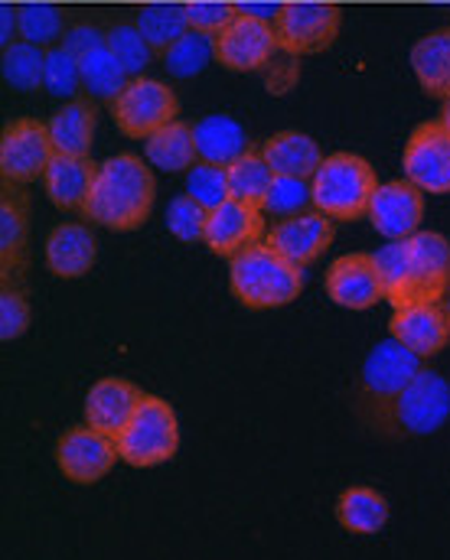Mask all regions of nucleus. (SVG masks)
Listing matches in <instances>:
<instances>
[{
	"label": "nucleus",
	"instance_id": "obj_22",
	"mask_svg": "<svg viewBox=\"0 0 450 560\" xmlns=\"http://www.w3.org/2000/svg\"><path fill=\"white\" fill-rule=\"evenodd\" d=\"M99 163L89 156H72V153H56L43 173V189L56 209H82L92 186H95Z\"/></svg>",
	"mask_w": 450,
	"mask_h": 560
},
{
	"label": "nucleus",
	"instance_id": "obj_45",
	"mask_svg": "<svg viewBox=\"0 0 450 560\" xmlns=\"http://www.w3.org/2000/svg\"><path fill=\"white\" fill-rule=\"evenodd\" d=\"M239 13H249V16L275 23V16L281 13V3H239Z\"/></svg>",
	"mask_w": 450,
	"mask_h": 560
},
{
	"label": "nucleus",
	"instance_id": "obj_18",
	"mask_svg": "<svg viewBox=\"0 0 450 560\" xmlns=\"http://www.w3.org/2000/svg\"><path fill=\"white\" fill-rule=\"evenodd\" d=\"M389 336L399 339L422 359L438 355L450 342V313L445 303H418L402 306L389 319Z\"/></svg>",
	"mask_w": 450,
	"mask_h": 560
},
{
	"label": "nucleus",
	"instance_id": "obj_44",
	"mask_svg": "<svg viewBox=\"0 0 450 560\" xmlns=\"http://www.w3.org/2000/svg\"><path fill=\"white\" fill-rule=\"evenodd\" d=\"M16 36H20V10L13 3H3L0 7V43L10 46V43H16Z\"/></svg>",
	"mask_w": 450,
	"mask_h": 560
},
{
	"label": "nucleus",
	"instance_id": "obj_26",
	"mask_svg": "<svg viewBox=\"0 0 450 560\" xmlns=\"http://www.w3.org/2000/svg\"><path fill=\"white\" fill-rule=\"evenodd\" d=\"M336 522L349 535H379L389 522V502L369 486H349L336 499Z\"/></svg>",
	"mask_w": 450,
	"mask_h": 560
},
{
	"label": "nucleus",
	"instance_id": "obj_17",
	"mask_svg": "<svg viewBox=\"0 0 450 560\" xmlns=\"http://www.w3.org/2000/svg\"><path fill=\"white\" fill-rule=\"evenodd\" d=\"M265 242V219L262 209L245 206V202H222L219 209H209V222H206V238L203 245L219 255V258H235L245 248Z\"/></svg>",
	"mask_w": 450,
	"mask_h": 560
},
{
	"label": "nucleus",
	"instance_id": "obj_2",
	"mask_svg": "<svg viewBox=\"0 0 450 560\" xmlns=\"http://www.w3.org/2000/svg\"><path fill=\"white\" fill-rule=\"evenodd\" d=\"M157 183L150 166L135 153H115L99 163L95 186L82 206L89 222L112 232H135L148 222Z\"/></svg>",
	"mask_w": 450,
	"mask_h": 560
},
{
	"label": "nucleus",
	"instance_id": "obj_30",
	"mask_svg": "<svg viewBox=\"0 0 450 560\" xmlns=\"http://www.w3.org/2000/svg\"><path fill=\"white\" fill-rule=\"evenodd\" d=\"M79 66H82V85H85L95 98L115 102V98L122 95V89L131 82L128 69L118 62V56H115L108 46H99V49L85 52V56L79 59Z\"/></svg>",
	"mask_w": 450,
	"mask_h": 560
},
{
	"label": "nucleus",
	"instance_id": "obj_15",
	"mask_svg": "<svg viewBox=\"0 0 450 560\" xmlns=\"http://www.w3.org/2000/svg\"><path fill=\"white\" fill-rule=\"evenodd\" d=\"M265 245L275 248L295 268H307L333 245V219L316 209L288 215L272 225V232L265 235Z\"/></svg>",
	"mask_w": 450,
	"mask_h": 560
},
{
	"label": "nucleus",
	"instance_id": "obj_3",
	"mask_svg": "<svg viewBox=\"0 0 450 560\" xmlns=\"http://www.w3.org/2000/svg\"><path fill=\"white\" fill-rule=\"evenodd\" d=\"M303 268L285 261L265 242L229 258V287L235 300L249 310H275L295 303L303 290Z\"/></svg>",
	"mask_w": 450,
	"mask_h": 560
},
{
	"label": "nucleus",
	"instance_id": "obj_37",
	"mask_svg": "<svg viewBox=\"0 0 450 560\" xmlns=\"http://www.w3.org/2000/svg\"><path fill=\"white\" fill-rule=\"evenodd\" d=\"M186 192L206 206V209H219L222 202H229V176H226V166H216V163H193L186 170Z\"/></svg>",
	"mask_w": 450,
	"mask_h": 560
},
{
	"label": "nucleus",
	"instance_id": "obj_32",
	"mask_svg": "<svg viewBox=\"0 0 450 560\" xmlns=\"http://www.w3.org/2000/svg\"><path fill=\"white\" fill-rule=\"evenodd\" d=\"M3 82L16 92H33L43 85V69H46V49L26 39H16L3 46Z\"/></svg>",
	"mask_w": 450,
	"mask_h": 560
},
{
	"label": "nucleus",
	"instance_id": "obj_7",
	"mask_svg": "<svg viewBox=\"0 0 450 560\" xmlns=\"http://www.w3.org/2000/svg\"><path fill=\"white\" fill-rule=\"evenodd\" d=\"M176 112H180V102H176L173 89L163 85L160 79H148V75H135L122 89V95L112 102V118H115L118 131L135 140H148L153 131L176 121Z\"/></svg>",
	"mask_w": 450,
	"mask_h": 560
},
{
	"label": "nucleus",
	"instance_id": "obj_6",
	"mask_svg": "<svg viewBox=\"0 0 450 560\" xmlns=\"http://www.w3.org/2000/svg\"><path fill=\"white\" fill-rule=\"evenodd\" d=\"M115 440H118V453L128 466L150 469V466L173 459V453L180 450V423L163 398L145 395L138 411L128 420V427Z\"/></svg>",
	"mask_w": 450,
	"mask_h": 560
},
{
	"label": "nucleus",
	"instance_id": "obj_16",
	"mask_svg": "<svg viewBox=\"0 0 450 560\" xmlns=\"http://www.w3.org/2000/svg\"><path fill=\"white\" fill-rule=\"evenodd\" d=\"M326 293L336 306L346 310H369L379 300H385V280L376 255L353 252L336 258L326 271Z\"/></svg>",
	"mask_w": 450,
	"mask_h": 560
},
{
	"label": "nucleus",
	"instance_id": "obj_24",
	"mask_svg": "<svg viewBox=\"0 0 450 560\" xmlns=\"http://www.w3.org/2000/svg\"><path fill=\"white\" fill-rule=\"evenodd\" d=\"M262 156L268 160V166L275 170V176H300V179H313V173L320 170V163L326 160L323 150L316 147V140L300 135V131H281L272 135L262 147Z\"/></svg>",
	"mask_w": 450,
	"mask_h": 560
},
{
	"label": "nucleus",
	"instance_id": "obj_39",
	"mask_svg": "<svg viewBox=\"0 0 450 560\" xmlns=\"http://www.w3.org/2000/svg\"><path fill=\"white\" fill-rule=\"evenodd\" d=\"M307 206H313L310 179H300V176H275L272 192H268V202H265V212L268 215L288 219V215L307 212Z\"/></svg>",
	"mask_w": 450,
	"mask_h": 560
},
{
	"label": "nucleus",
	"instance_id": "obj_33",
	"mask_svg": "<svg viewBox=\"0 0 450 560\" xmlns=\"http://www.w3.org/2000/svg\"><path fill=\"white\" fill-rule=\"evenodd\" d=\"M212 59H216V36H206V33H199V30L183 33V36L163 52L166 72L176 75V79L199 75Z\"/></svg>",
	"mask_w": 450,
	"mask_h": 560
},
{
	"label": "nucleus",
	"instance_id": "obj_20",
	"mask_svg": "<svg viewBox=\"0 0 450 560\" xmlns=\"http://www.w3.org/2000/svg\"><path fill=\"white\" fill-rule=\"evenodd\" d=\"M26 248H30V202L13 183H3V196H0V268H3V287H10V280L23 278Z\"/></svg>",
	"mask_w": 450,
	"mask_h": 560
},
{
	"label": "nucleus",
	"instance_id": "obj_19",
	"mask_svg": "<svg viewBox=\"0 0 450 560\" xmlns=\"http://www.w3.org/2000/svg\"><path fill=\"white\" fill-rule=\"evenodd\" d=\"M43 258H46V268H49L53 278H85V275L95 268L99 242H95V235L89 232V225L62 222V225H56V229L49 232L46 248H43Z\"/></svg>",
	"mask_w": 450,
	"mask_h": 560
},
{
	"label": "nucleus",
	"instance_id": "obj_8",
	"mask_svg": "<svg viewBox=\"0 0 450 560\" xmlns=\"http://www.w3.org/2000/svg\"><path fill=\"white\" fill-rule=\"evenodd\" d=\"M339 23L343 13L336 3H313V0L281 3V13L275 16V36L281 52H291L300 59L330 49L339 33Z\"/></svg>",
	"mask_w": 450,
	"mask_h": 560
},
{
	"label": "nucleus",
	"instance_id": "obj_28",
	"mask_svg": "<svg viewBox=\"0 0 450 560\" xmlns=\"http://www.w3.org/2000/svg\"><path fill=\"white\" fill-rule=\"evenodd\" d=\"M145 156H148V163H153L157 170H166V173L189 170L193 163H199V150H196L193 128L183 125V121H170L166 128L153 131L145 140Z\"/></svg>",
	"mask_w": 450,
	"mask_h": 560
},
{
	"label": "nucleus",
	"instance_id": "obj_4",
	"mask_svg": "<svg viewBox=\"0 0 450 560\" xmlns=\"http://www.w3.org/2000/svg\"><path fill=\"white\" fill-rule=\"evenodd\" d=\"M376 189H379L376 170L359 153H330L310 179L313 209L336 222L362 219L369 212Z\"/></svg>",
	"mask_w": 450,
	"mask_h": 560
},
{
	"label": "nucleus",
	"instance_id": "obj_11",
	"mask_svg": "<svg viewBox=\"0 0 450 560\" xmlns=\"http://www.w3.org/2000/svg\"><path fill=\"white\" fill-rule=\"evenodd\" d=\"M281 52L275 23L239 13L216 36V62L229 72H262Z\"/></svg>",
	"mask_w": 450,
	"mask_h": 560
},
{
	"label": "nucleus",
	"instance_id": "obj_35",
	"mask_svg": "<svg viewBox=\"0 0 450 560\" xmlns=\"http://www.w3.org/2000/svg\"><path fill=\"white\" fill-rule=\"evenodd\" d=\"M206 222H209V209L199 206L189 192L176 196L170 202V209H166V232L183 245L203 242L206 238Z\"/></svg>",
	"mask_w": 450,
	"mask_h": 560
},
{
	"label": "nucleus",
	"instance_id": "obj_38",
	"mask_svg": "<svg viewBox=\"0 0 450 560\" xmlns=\"http://www.w3.org/2000/svg\"><path fill=\"white\" fill-rule=\"evenodd\" d=\"M20 39L36 46H53L62 36V13L49 3H20Z\"/></svg>",
	"mask_w": 450,
	"mask_h": 560
},
{
	"label": "nucleus",
	"instance_id": "obj_23",
	"mask_svg": "<svg viewBox=\"0 0 450 560\" xmlns=\"http://www.w3.org/2000/svg\"><path fill=\"white\" fill-rule=\"evenodd\" d=\"M412 72L425 95L431 98H450V26H441L428 36H422L412 46Z\"/></svg>",
	"mask_w": 450,
	"mask_h": 560
},
{
	"label": "nucleus",
	"instance_id": "obj_41",
	"mask_svg": "<svg viewBox=\"0 0 450 560\" xmlns=\"http://www.w3.org/2000/svg\"><path fill=\"white\" fill-rule=\"evenodd\" d=\"M30 319H33L30 300L16 287H3V293H0V339L3 342L20 339L30 329Z\"/></svg>",
	"mask_w": 450,
	"mask_h": 560
},
{
	"label": "nucleus",
	"instance_id": "obj_14",
	"mask_svg": "<svg viewBox=\"0 0 450 560\" xmlns=\"http://www.w3.org/2000/svg\"><path fill=\"white\" fill-rule=\"evenodd\" d=\"M369 222L372 229L389 238V242H402L412 238L422 229V215H425V192L412 183V179H392V183H379L372 202H369Z\"/></svg>",
	"mask_w": 450,
	"mask_h": 560
},
{
	"label": "nucleus",
	"instance_id": "obj_1",
	"mask_svg": "<svg viewBox=\"0 0 450 560\" xmlns=\"http://www.w3.org/2000/svg\"><path fill=\"white\" fill-rule=\"evenodd\" d=\"M392 310L445 303L450 293V242L441 232H415L376 252Z\"/></svg>",
	"mask_w": 450,
	"mask_h": 560
},
{
	"label": "nucleus",
	"instance_id": "obj_36",
	"mask_svg": "<svg viewBox=\"0 0 450 560\" xmlns=\"http://www.w3.org/2000/svg\"><path fill=\"white\" fill-rule=\"evenodd\" d=\"M108 49L118 56V62L128 69V75H141L153 59V49L145 39V33L138 30V23H118L108 30Z\"/></svg>",
	"mask_w": 450,
	"mask_h": 560
},
{
	"label": "nucleus",
	"instance_id": "obj_5",
	"mask_svg": "<svg viewBox=\"0 0 450 560\" xmlns=\"http://www.w3.org/2000/svg\"><path fill=\"white\" fill-rule=\"evenodd\" d=\"M422 355H415L412 349H405L399 339H385L379 342L359 372V398H362V411L366 418L382 423H395V401L402 398V392L412 385V378L422 372Z\"/></svg>",
	"mask_w": 450,
	"mask_h": 560
},
{
	"label": "nucleus",
	"instance_id": "obj_9",
	"mask_svg": "<svg viewBox=\"0 0 450 560\" xmlns=\"http://www.w3.org/2000/svg\"><path fill=\"white\" fill-rule=\"evenodd\" d=\"M56 156V147L49 138V128L33 118H16L0 135V176L3 183L26 186L43 179L49 160Z\"/></svg>",
	"mask_w": 450,
	"mask_h": 560
},
{
	"label": "nucleus",
	"instance_id": "obj_12",
	"mask_svg": "<svg viewBox=\"0 0 450 560\" xmlns=\"http://www.w3.org/2000/svg\"><path fill=\"white\" fill-rule=\"evenodd\" d=\"M402 170L422 192H450V131L441 121H425L412 131L402 153Z\"/></svg>",
	"mask_w": 450,
	"mask_h": 560
},
{
	"label": "nucleus",
	"instance_id": "obj_21",
	"mask_svg": "<svg viewBox=\"0 0 450 560\" xmlns=\"http://www.w3.org/2000/svg\"><path fill=\"white\" fill-rule=\"evenodd\" d=\"M141 398L145 395L138 392V385H131L128 378H102L85 395V423L108 436H118L138 411Z\"/></svg>",
	"mask_w": 450,
	"mask_h": 560
},
{
	"label": "nucleus",
	"instance_id": "obj_27",
	"mask_svg": "<svg viewBox=\"0 0 450 560\" xmlns=\"http://www.w3.org/2000/svg\"><path fill=\"white\" fill-rule=\"evenodd\" d=\"M46 128H49L56 153L89 156L92 140H95V108L82 98H72L46 121Z\"/></svg>",
	"mask_w": 450,
	"mask_h": 560
},
{
	"label": "nucleus",
	"instance_id": "obj_25",
	"mask_svg": "<svg viewBox=\"0 0 450 560\" xmlns=\"http://www.w3.org/2000/svg\"><path fill=\"white\" fill-rule=\"evenodd\" d=\"M193 135H196V150H199V160L203 163L232 166L239 156H245L252 150L249 135L229 115H209V118L196 121L193 125Z\"/></svg>",
	"mask_w": 450,
	"mask_h": 560
},
{
	"label": "nucleus",
	"instance_id": "obj_46",
	"mask_svg": "<svg viewBox=\"0 0 450 560\" xmlns=\"http://www.w3.org/2000/svg\"><path fill=\"white\" fill-rule=\"evenodd\" d=\"M438 121H441V125L450 131V98L445 102V108H441V118H438Z\"/></svg>",
	"mask_w": 450,
	"mask_h": 560
},
{
	"label": "nucleus",
	"instance_id": "obj_34",
	"mask_svg": "<svg viewBox=\"0 0 450 560\" xmlns=\"http://www.w3.org/2000/svg\"><path fill=\"white\" fill-rule=\"evenodd\" d=\"M82 85V66L79 56L66 46L46 49V69H43V89L56 98H72Z\"/></svg>",
	"mask_w": 450,
	"mask_h": 560
},
{
	"label": "nucleus",
	"instance_id": "obj_13",
	"mask_svg": "<svg viewBox=\"0 0 450 560\" xmlns=\"http://www.w3.org/2000/svg\"><path fill=\"white\" fill-rule=\"evenodd\" d=\"M450 418V385L431 369H422L395 401V427L415 436L438 433Z\"/></svg>",
	"mask_w": 450,
	"mask_h": 560
},
{
	"label": "nucleus",
	"instance_id": "obj_42",
	"mask_svg": "<svg viewBox=\"0 0 450 560\" xmlns=\"http://www.w3.org/2000/svg\"><path fill=\"white\" fill-rule=\"evenodd\" d=\"M265 89L272 92V95H285V92H291L295 85H298L300 79V66H298V56H291V52H278L265 69Z\"/></svg>",
	"mask_w": 450,
	"mask_h": 560
},
{
	"label": "nucleus",
	"instance_id": "obj_43",
	"mask_svg": "<svg viewBox=\"0 0 450 560\" xmlns=\"http://www.w3.org/2000/svg\"><path fill=\"white\" fill-rule=\"evenodd\" d=\"M62 46L82 59L85 52H92V49H99V46H108V33H102L99 26H85V23H82V26H72V30H66V36H62Z\"/></svg>",
	"mask_w": 450,
	"mask_h": 560
},
{
	"label": "nucleus",
	"instance_id": "obj_10",
	"mask_svg": "<svg viewBox=\"0 0 450 560\" xmlns=\"http://www.w3.org/2000/svg\"><path fill=\"white\" fill-rule=\"evenodd\" d=\"M115 459H122L118 440L89 423L66 430L56 443V466L76 486H92L105 479L115 469Z\"/></svg>",
	"mask_w": 450,
	"mask_h": 560
},
{
	"label": "nucleus",
	"instance_id": "obj_47",
	"mask_svg": "<svg viewBox=\"0 0 450 560\" xmlns=\"http://www.w3.org/2000/svg\"><path fill=\"white\" fill-rule=\"evenodd\" d=\"M445 306H448V313H450V293H448V300H445Z\"/></svg>",
	"mask_w": 450,
	"mask_h": 560
},
{
	"label": "nucleus",
	"instance_id": "obj_31",
	"mask_svg": "<svg viewBox=\"0 0 450 560\" xmlns=\"http://www.w3.org/2000/svg\"><path fill=\"white\" fill-rule=\"evenodd\" d=\"M138 30L145 33L153 52H166L183 33H189L186 3H148V7H141Z\"/></svg>",
	"mask_w": 450,
	"mask_h": 560
},
{
	"label": "nucleus",
	"instance_id": "obj_40",
	"mask_svg": "<svg viewBox=\"0 0 450 560\" xmlns=\"http://www.w3.org/2000/svg\"><path fill=\"white\" fill-rule=\"evenodd\" d=\"M186 16H189V30H199L206 36H219L239 16V3L196 0V3H186Z\"/></svg>",
	"mask_w": 450,
	"mask_h": 560
},
{
	"label": "nucleus",
	"instance_id": "obj_29",
	"mask_svg": "<svg viewBox=\"0 0 450 560\" xmlns=\"http://www.w3.org/2000/svg\"><path fill=\"white\" fill-rule=\"evenodd\" d=\"M226 176H229V196L235 202H245V206H255L265 212V202H268V192L275 183V170L268 166L262 150H249L245 156H239L232 166H226Z\"/></svg>",
	"mask_w": 450,
	"mask_h": 560
}]
</instances>
